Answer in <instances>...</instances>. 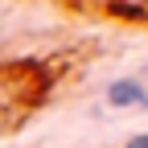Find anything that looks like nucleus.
Listing matches in <instances>:
<instances>
[{
  "label": "nucleus",
  "mask_w": 148,
  "mask_h": 148,
  "mask_svg": "<svg viewBox=\"0 0 148 148\" xmlns=\"http://www.w3.org/2000/svg\"><path fill=\"white\" fill-rule=\"evenodd\" d=\"M107 99H111V107H144L148 103V90L140 82H132V78H123V82H111L107 86Z\"/></svg>",
  "instance_id": "nucleus-1"
},
{
  "label": "nucleus",
  "mask_w": 148,
  "mask_h": 148,
  "mask_svg": "<svg viewBox=\"0 0 148 148\" xmlns=\"http://www.w3.org/2000/svg\"><path fill=\"white\" fill-rule=\"evenodd\" d=\"M127 148H148V136H132V140H127Z\"/></svg>",
  "instance_id": "nucleus-2"
},
{
  "label": "nucleus",
  "mask_w": 148,
  "mask_h": 148,
  "mask_svg": "<svg viewBox=\"0 0 148 148\" xmlns=\"http://www.w3.org/2000/svg\"><path fill=\"white\" fill-rule=\"evenodd\" d=\"M0 37H4V25H0Z\"/></svg>",
  "instance_id": "nucleus-3"
}]
</instances>
